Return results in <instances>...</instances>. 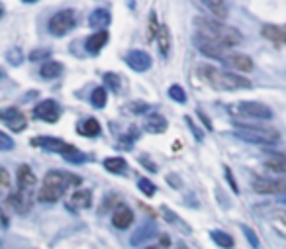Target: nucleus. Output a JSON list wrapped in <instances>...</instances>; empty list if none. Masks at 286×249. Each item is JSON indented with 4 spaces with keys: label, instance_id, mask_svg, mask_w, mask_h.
Segmentation results:
<instances>
[{
    "label": "nucleus",
    "instance_id": "f8f14e48",
    "mask_svg": "<svg viewBox=\"0 0 286 249\" xmlns=\"http://www.w3.org/2000/svg\"><path fill=\"white\" fill-rule=\"evenodd\" d=\"M0 120L8 126L14 132H22L25 128V116L18 108H6V110H0Z\"/></svg>",
    "mask_w": 286,
    "mask_h": 249
},
{
    "label": "nucleus",
    "instance_id": "f704fd0d",
    "mask_svg": "<svg viewBox=\"0 0 286 249\" xmlns=\"http://www.w3.org/2000/svg\"><path fill=\"white\" fill-rule=\"evenodd\" d=\"M132 106H134V108H132L134 112H143V110L147 108V104H143V102H134Z\"/></svg>",
    "mask_w": 286,
    "mask_h": 249
},
{
    "label": "nucleus",
    "instance_id": "412c9836",
    "mask_svg": "<svg viewBox=\"0 0 286 249\" xmlns=\"http://www.w3.org/2000/svg\"><path fill=\"white\" fill-rule=\"evenodd\" d=\"M63 73V65L57 61H45L43 65H41V69H39V75H41V79H47V81H51V79H57V77Z\"/></svg>",
    "mask_w": 286,
    "mask_h": 249
},
{
    "label": "nucleus",
    "instance_id": "1a4fd4ad",
    "mask_svg": "<svg viewBox=\"0 0 286 249\" xmlns=\"http://www.w3.org/2000/svg\"><path fill=\"white\" fill-rule=\"evenodd\" d=\"M253 188H255L259 194H286V181L257 177V179L253 181Z\"/></svg>",
    "mask_w": 286,
    "mask_h": 249
},
{
    "label": "nucleus",
    "instance_id": "7ed1b4c3",
    "mask_svg": "<svg viewBox=\"0 0 286 249\" xmlns=\"http://www.w3.org/2000/svg\"><path fill=\"white\" fill-rule=\"evenodd\" d=\"M73 181H81V179H75V177H71V175L67 173H61V171H49V173L45 175V179H43V185L39 188L38 192V198L41 202H57V200L61 198L63 194H65V190L67 187L73 183Z\"/></svg>",
    "mask_w": 286,
    "mask_h": 249
},
{
    "label": "nucleus",
    "instance_id": "6ab92c4d",
    "mask_svg": "<svg viewBox=\"0 0 286 249\" xmlns=\"http://www.w3.org/2000/svg\"><path fill=\"white\" fill-rule=\"evenodd\" d=\"M106 43H108V32L100 30V32L92 34V36L87 39V51L88 53H98Z\"/></svg>",
    "mask_w": 286,
    "mask_h": 249
},
{
    "label": "nucleus",
    "instance_id": "b1692460",
    "mask_svg": "<svg viewBox=\"0 0 286 249\" xmlns=\"http://www.w3.org/2000/svg\"><path fill=\"white\" fill-rule=\"evenodd\" d=\"M88 22H90V28H106V26L110 24V12L98 8V10H94V12L90 14Z\"/></svg>",
    "mask_w": 286,
    "mask_h": 249
},
{
    "label": "nucleus",
    "instance_id": "4c0bfd02",
    "mask_svg": "<svg viewBox=\"0 0 286 249\" xmlns=\"http://www.w3.org/2000/svg\"><path fill=\"white\" fill-rule=\"evenodd\" d=\"M280 216H282V218H280V220H284V222H286V214H280Z\"/></svg>",
    "mask_w": 286,
    "mask_h": 249
},
{
    "label": "nucleus",
    "instance_id": "0eeeda50",
    "mask_svg": "<svg viewBox=\"0 0 286 249\" xmlns=\"http://www.w3.org/2000/svg\"><path fill=\"white\" fill-rule=\"evenodd\" d=\"M231 112L247 116V118H257V120H271L273 118L271 108L261 102H239L231 108Z\"/></svg>",
    "mask_w": 286,
    "mask_h": 249
},
{
    "label": "nucleus",
    "instance_id": "e433bc0d",
    "mask_svg": "<svg viewBox=\"0 0 286 249\" xmlns=\"http://www.w3.org/2000/svg\"><path fill=\"white\" fill-rule=\"evenodd\" d=\"M278 157H280V159L286 163V153H278Z\"/></svg>",
    "mask_w": 286,
    "mask_h": 249
},
{
    "label": "nucleus",
    "instance_id": "ddd939ff",
    "mask_svg": "<svg viewBox=\"0 0 286 249\" xmlns=\"http://www.w3.org/2000/svg\"><path fill=\"white\" fill-rule=\"evenodd\" d=\"M225 65H229L231 69L236 71H241V73H249L253 69V61L249 55H243V53H227V57L224 59Z\"/></svg>",
    "mask_w": 286,
    "mask_h": 249
},
{
    "label": "nucleus",
    "instance_id": "c9c22d12",
    "mask_svg": "<svg viewBox=\"0 0 286 249\" xmlns=\"http://www.w3.org/2000/svg\"><path fill=\"white\" fill-rule=\"evenodd\" d=\"M245 236H247L249 239H251V243H253V245H259V239L253 236V232H251L249 228H245Z\"/></svg>",
    "mask_w": 286,
    "mask_h": 249
},
{
    "label": "nucleus",
    "instance_id": "c85d7f7f",
    "mask_svg": "<svg viewBox=\"0 0 286 249\" xmlns=\"http://www.w3.org/2000/svg\"><path fill=\"white\" fill-rule=\"evenodd\" d=\"M169 96H171L174 102H180V104L187 102V92L183 90V87H178V85H173V87L169 88Z\"/></svg>",
    "mask_w": 286,
    "mask_h": 249
},
{
    "label": "nucleus",
    "instance_id": "7c9ffc66",
    "mask_svg": "<svg viewBox=\"0 0 286 249\" xmlns=\"http://www.w3.org/2000/svg\"><path fill=\"white\" fill-rule=\"evenodd\" d=\"M137 188H139L145 196H153V194H155V185L151 183L149 179H139V181H137Z\"/></svg>",
    "mask_w": 286,
    "mask_h": 249
},
{
    "label": "nucleus",
    "instance_id": "393cba45",
    "mask_svg": "<svg viewBox=\"0 0 286 249\" xmlns=\"http://www.w3.org/2000/svg\"><path fill=\"white\" fill-rule=\"evenodd\" d=\"M210 237L218 243V247H222V249L233 247V237L229 236V234H225V232H222V230H214V232H210Z\"/></svg>",
    "mask_w": 286,
    "mask_h": 249
},
{
    "label": "nucleus",
    "instance_id": "473e14b6",
    "mask_svg": "<svg viewBox=\"0 0 286 249\" xmlns=\"http://www.w3.org/2000/svg\"><path fill=\"white\" fill-rule=\"evenodd\" d=\"M49 57V49H36L30 53V61H41Z\"/></svg>",
    "mask_w": 286,
    "mask_h": 249
},
{
    "label": "nucleus",
    "instance_id": "4be33fe9",
    "mask_svg": "<svg viewBox=\"0 0 286 249\" xmlns=\"http://www.w3.org/2000/svg\"><path fill=\"white\" fill-rule=\"evenodd\" d=\"M71 202H73L75 208H81V210L90 208V206H92V192H90L88 188H85V190H76L75 194H73V198H71Z\"/></svg>",
    "mask_w": 286,
    "mask_h": 249
},
{
    "label": "nucleus",
    "instance_id": "58836bf2",
    "mask_svg": "<svg viewBox=\"0 0 286 249\" xmlns=\"http://www.w3.org/2000/svg\"><path fill=\"white\" fill-rule=\"evenodd\" d=\"M2 12H4V8H2V6H0V18H2Z\"/></svg>",
    "mask_w": 286,
    "mask_h": 249
},
{
    "label": "nucleus",
    "instance_id": "4468645a",
    "mask_svg": "<svg viewBox=\"0 0 286 249\" xmlns=\"http://www.w3.org/2000/svg\"><path fill=\"white\" fill-rule=\"evenodd\" d=\"M134 222V212L129 210L127 206L124 204H120L112 214V224L114 228H118V230H125V228H129Z\"/></svg>",
    "mask_w": 286,
    "mask_h": 249
},
{
    "label": "nucleus",
    "instance_id": "dca6fc26",
    "mask_svg": "<svg viewBox=\"0 0 286 249\" xmlns=\"http://www.w3.org/2000/svg\"><path fill=\"white\" fill-rule=\"evenodd\" d=\"M263 36L273 43H286V26H263Z\"/></svg>",
    "mask_w": 286,
    "mask_h": 249
},
{
    "label": "nucleus",
    "instance_id": "f257e3e1",
    "mask_svg": "<svg viewBox=\"0 0 286 249\" xmlns=\"http://www.w3.org/2000/svg\"><path fill=\"white\" fill-rule=\"evenodd\" d=\"M194 26L198 30V36L208 38L210 41L222 45L225 49L236 47V45H239L243 41V36L237 32L236 28L222 24L220 20H214V18H196Z\"/></svg>",
    "mask_w": 286,
    "mask_h": 249
},
{
    "label": "nucleus",
    "instance_id": "ea45409f",
    "mask_svg": "<svg viewBox=\"0 0 286 249\" xmlns=\"http://www.w3.org/2000/svg\"><path fill=\"white\" fill-rule=\"evenodd\" d=\"M2 77H4V71H2V69H0V79H2Z\"/></svg>",
    "mask_w": 286,
    "mask_h": 249
},
{
    "label": "nucleus",
    "instance_id": "20e7f679",
    "mask_svg": "<svg viewBox=\"0 0 286 249\" xmlns=\"http://www.w3.org/2000/svg\"><path fill=\"white\" fill-rule=\"evenodd\" d=\"M34 143H36V145H41V147H45V150L53 151V153H59V155H63V157H65L69 163H83L85 161L83 151L76 150L75 145H71V143H67V141H63L61 137H53V136L38 137Z\"/></svg>",
    "mask_w": 286,
    "mask_h": 249
},
{
    "label": "nucleus",
    "instance_id": "5701e85b",
    "mask_svg": "<svg viewBox=\"0 0 286 249\" xmlns=\"http://www.w3.org/2000/svg\"><path fill=\"white\" fill-rule=\"evenodd\" d=\"M157 45H159V51H161L163 57H167L169 55V49H171V34H169V30H167V26H161L159 28V32H157Z\"/></svg>",
    "mask_w": 286,
    "mask_h": 249
},
{
    "label": "nucleus",
    "instance_id": "9b49d317",
    "mask_svg": "<svg viewBox=\"0 0 286 249\" xmlns=\"http://www.w3.org/2000/svg\"><path fill=\"white\" fill-rule=\"evenodd\" d=\"M125 63L136 71V73H145L147 69L151 67V55L147 51H141V49H134L129 51L125 55Z\"/></svg>",
    "mask_w": 286,
    "mask_h": 249
},
{
    "label": "nucleus",
    "instance_id": "423d86ee",
    "mask_svg": "<svg viewBox=\"0 0 286 249\" xmlns=\"http://www.w3.org/2000/svg\"><path fill=\"white\" fill-rule=\"evenodd\" d=\"M76 24V14L75 10H71V8H67V10H59V12H55L51 16L49 24V32L53 36H65V34H69Z\"/></svg>",
    "mask_w": 286,
    "mask_h": 249
},
{
    "label": "nucleus",
    "instance_id": "cd10ccee",
    "mask_svg": "<svg viewBox=\"0 0 286 249\" xmlns=\"http://www.w3.org/2000/svg\"><path fill=\"white\" fill-rule=\"evenodd\" d=\"M106 88H102V87H98V88H94L92 90V94H90V102H92V106H96V108H102L104 104H106Z\"/></svg>",
    "mask_w": 286,
    "mask_h": 249
},
{
    "label": "nucleus",
    "instance_id": "72a5a7b5",
    "mask_svg": "<svg viewBox=\"0 0 286 249\" xmlns=\"http://www.w3.org/2000/svg\"><path fill=\"white\" fill-rule=\"evenodd\" d=\"M104 81H106V85H108V87H112L114 90H118V87H120V79L114 75V73H108Z\"/></svg>",
    "mask_w": 286,
    "mask_h": 249
},
{
    "label": "nucleus",
    "instance_id": "9d476101",
    "mask_svg": "<svg viewBox=\"0 0 286 249\" xmlns=\"http://www.w3.org/2000/svg\"><path fill=\"white\" fill-rule=\"evenodd\" d=\"M194 43H196V47H198L204 55H208V57H214V59H220V61H224L225 57H227V49L222 47V45H218V43H214L210 41L208 38H202V36H194Z\"/></svg>",
    "mask_w": 286,
    "mask_h": 249
},
{
    "label": "nucleus",
    "instance_id": "aec40b11",
    "mask_svg": "<svg viewBox=\"0 0 286 249\" xmlns=\"http://www.w3.org/2000/svg\"><path fill=\"white\" fill-rule=\"evenodd\" d=\"M76 132H79L81 136H85V137L98 136V134H100L98 120H94V118H88V120H83V122H79V126H76Z\"/></svg>",
    "mask_w": 286,
    "mask_h": 249
},
{
    "label": "nucleus",
    "instance_id": "bb28decb",
    "mask_svg": "<svg viewBox=\"0 0 286 249\" xmlns=\"http://www.w3.org/2000/svg\"><path fill=\"white\" fill-rule=\"evenodd\" d=\"M12 190V181H10V173L0 165V200H4Z\"/></svg>",
    "mask_w": 286,
    "mask_h": 249
},
{
    "label": "nucleus",
    "instance_id": "a211bd4d",
    "mask_svg": "<svg viewBox=\"0 0 286 249\" xmlns=\"http://www.w3.org/2000/svg\"><path fill=\"white\" fill-rule=\"evenodd\" d=\"M204 8H208L212 14H214V20H225L227 18V12H229V6L225 2H220V0H208V2H202Z\"/></svg>",
    "mask_w": 286,
    "mask_h": 249
},
{
    "label": "nucleus",
    "instance_id": "39448f33",
    "mask_svg": "<svg viewBox=\"0 0 286 249\" xmlns=\"http://www.w3.org/2000/svg\"><path fill=\"white\" fill-rule=\"evenodd\" d=\"M236 134L245 141L253 143H273L276 141L280 134L274 128H265V126H247L236 122Z\"/></svg>",
    "mask_w": 286,
    "mask_h": 249
},
{
    "label": "nucleus",
    "instance_id": "6e6552de",
    "mask_svg": "<svg viewBox=\"0 0 286 249\" xmlns=\"http://www.w3.org/2000/svg\"><path fill=\"white\" fill-rule=\"evenodd\" d=\"M34 116L43 120V122H47V124H55L59 120V116H61V108H59V104L55 100H43L34 108Z\"/></svg>",
    "mask_w": 286,
    "mask_h": 249
},
{
    "label": "nucleus",
    "instance_id": "f3484780",
    "mask_svg": "<svg viewBox=\"0 0 286 249\" xmlns=\"http://www.w3.org/2000/svg\"><path fill=\"white\" fill-rule=\"evenodd\" d=\"M143 128L149 132V134H163L165 130H167V120L159 116V114H151L145 118V122H143Z\"/></svg>",
    "mask_w": 286,
    "mask_h": 249
},
{
    "label": "nucleus",
    "instance_id": "2f4dec72",
    "mask_svg": "<svg viewBox=\"0 0 286 249\" xmlns=\"http://www.w3.org/2000/svg\"><path fill=\"white\" fill-rule=\"evenodd\" d=\"M14 150V139L8 134L0 132V151H10Z\"/></svg>",
    "mask_w": 286,
    "mask_h": 249
},
{
    "label": "nucleus",
    "instance_id": "c756f323",
    "mask_svg": "<svg viewBox=\"0 0 286 249\" xmlns=\"http://www.w3.org/2000/svg\"><path fill=\"white\" fill-rule=\"evenodd\" d=\"M265 165L269 167V169H273V171H276V173H286V163L276 155V157H273V159H267L265 161Z\"/></svg>",
    "mask_w": 286,
    "mask_h": 249
},
{
    "label": "nucleus",
    "instance_id": "2eb2a0df",
    "mask_svg": "<svg viewBox=\"0 0 286 249\" xmlns=\"http://www.w3.org/2000/svg\"><path fill=\"white\" fill-rule=\"evenodd\" d=\"M16 179H18V188H32V190H36L38 177L34 175V171H32L28 165H20V167H18Z\"/></svg>",
    "mask_w": 286,
    "mask_h": 249
},
{
    "label": "nucleus",
    "instance_id": "a878e982",
    "mask_svg": "<svg viewBox=\"0 0 286 249\" xmlns=\"http://www.w3.org/2000/svg\"><path fill=\"white\" fill-rule=\"evenodd\" d=\"M104 167H106L110 173L122 175V173H125V169H127V163H125V159H122V157H108V159H104Z\"/></svg>",
    "mask_w": 286,
    "mask_h": 249
},
{
    "label": "nucleus",
    "instance_id": "f03ea898",
    "mask_svg": "<svg viewBox=\"0 0 286 249\" xmlns=\"http://www.w3.org/2000/svg\"><path fill=\"white\" fill-rule=\"evenodd\" d=\"M200 73L210 83V87H214L216 90H241V88H251V81L245 79L243 75H233L229 71H222V69H216V67H210V65L200 67Z\"/></svg>",
    "mask_w": 286,
    "mask_h": 249
}]
</instances>
